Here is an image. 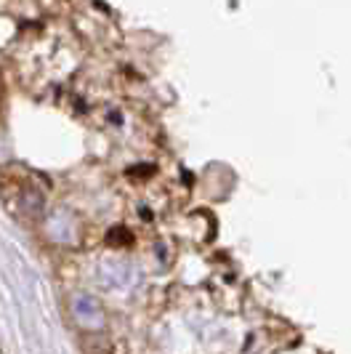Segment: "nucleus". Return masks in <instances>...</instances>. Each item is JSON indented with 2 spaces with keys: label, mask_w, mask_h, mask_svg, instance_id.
I'll list each match as a JSON object with an SVG mask.
<instances>
[{
  "label": "nucleus",
  "mask_w": 351,
  "mask_h": 354,
  "mask_svg": "<svg viewBox=\"0 0 351 354\" xmlns=\"http://www.w3.org/2000/svg\"><path fill=\"white\" fill-rule=\"evenodd\" d=\"M96 285L104 290V293H115V296H125L131 293L136 283H139V269L131 259L123 256H106L96 264Z\"/></svg>",
  "instance_id": "f257e3e1"
},
{
  "label": "nucleus",
  "mask_w": 351,
  "mask_h": 354,
  "mask_svg": "<svg viewBox=\"0 0 351 354\" xmlns=\"http://www.w3.org/2000/svg\"><path fill=\"white\" fill-rule=\"evenodd\" d=\"M72 315H75L80 328L96 330V328L104 325V309H102L99 299L91 296V293H75L72 296Z\"/></svg>",
  "instance_id": "f03ea898"
},
{
  "label": "nucleus",
  "mask_w": 351,
  "mask_h": 354,
  "mask_svg": "<svg viewBox=\"0 0 351 354\" xmlns=\"http://www.w3.org/2000/svg\"><path fill=\"white\" fill-rule=\"evenodd\" d=\"M48 232H51L53 240H59V243H72L75 240V224H72L70 213H53V218L48 221Z\"/></svg>",
  "instance_id": "7ed1b4c3"
}]
</instances>
